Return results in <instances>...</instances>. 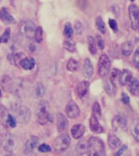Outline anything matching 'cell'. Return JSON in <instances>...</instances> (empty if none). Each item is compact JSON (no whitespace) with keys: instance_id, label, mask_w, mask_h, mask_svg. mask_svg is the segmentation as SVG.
Masks as SVG:
<instances>
[{"instance_id":"14","label":"cell","mask_w":139,"mask_h":156,"mask_svg":"<svg viewBox=\"0 0 139 156\" xmlns=\"http://www.w3.org/2000/svg\"><path fill=\"white\" fill-rule=\"evenodd\" d=\"M89 150V140H81L75 147L76 154L82 156L88 152Z\"/></svg>"},{"instance_id":"38","label":"cell","mask_w":139,"mask_h":156,"mask_svg":"<svg viewBox=\"0 0 139 156\" xmlns=\"http://www.w3.org/2000/svg\"><path fill=\"white\" fill-rule=\"evenodd\" d=\"M133 63L135 65L136 68L139 69V48L136 49L135 54H134V57H133Z\"/></svg>"},{"instance_id":"41","label":"cell","mask_w":139,"mask_h":156,"mask_svg":"<svg viewBox=\"0 0 139 156\" xmlns=\"http://www.w3.org/2000/svg\"><path fill=\"white\" fill-rule=\"evenodd\" d=\"M74 30H75V33L78 34V35H81V34L83 33V24H82V22H80V21H76L75 25H74Z\"/></svg>"},{"instance_id":"30","label":"cell","mask_w":139,"mask_h":156,"mask_svg":"<svg viewBox=\"0 0 139 156\" xmlns=\"http://www.w3.org/2000/svg\"><path fill=\"white\" fill-rule=\"evenodd\" d=\"M67 69H68L69 71H76L78 69V63L76 60L74 59H69L68 62H67Z\"/></svg>"},{"instance_id":"40","label":"cell","mask_w":139,"mask_h":156,"mask_svg":"<svg viewBox=\"0 0 139 156\" xmlns=\"http://www.w3.org/2000/svg\"><path fill=\"white\" fill-rule=\"evenodd\" d=\"M8 110H6V108L3 106V105L0 104V119H5V117H8Z\"/></svg>"},{"instance_id":"31","label":"cell","mask_w":139,"mask_h":156,"mask_svg":"<svg viewBox=\"0 0 139 156\" xmlns=\"http://www.w3.org/2000/svg\"><path fill=\"white\" fill-rule=\"evenodd\" d=\"M46 92V89H45V86L43 85V83H38L37 87H36V94H37L38 98H43Z\"/></svg>"},{"instance_id":"17","label":"cell","mask_w":139,"mask_h":156,"mask_svg":"<svg viewBox=\"0 0 139 156\" xmlns=\"http://www.w3.org/2000/svg\"><path fill=\"white\" fill-rule=\"evenodd\" d=\"M89 124H90L91 131L94 132V133H103V132H104V128L100 126V124L98 123V121H97V117L94 116V115H92V116L90 117Z\"/></svg>"},{"instance_id":"20","label":"cell","mask_w":139,"mask_h":156,"mask_svg":"<svg viewBox=\"0 0 139 156\" xmlns=\"http://www.w3.org/2000/svg\"><path fill=\"white\" fill-rule=\"evenodd\" d=\"M89 89V82L88 81H82L81 83H78V87H76V93L80 98H84L88 92Z\"/></svg>"},{"instance_id":"26","label":"cell","mask_w":139,"mask_h":156,"mask_svg":"<svg viewBox=\"0 0 139 156\" xmlns=\"http://www.w3.org/2000/svg\"><path fill=\"white\" fill-rule=\"evenodd\" d=\"M129 91H130L131 94H133V95L139 94V81L137 79H133V80L131 81V83L129 84Z\"/></svg>"},{"instance_id":"45","label":"cell","mask_w":139,"mask_h":156,"mask_svg":"<svg viewBox=\"0 0 139 156\" xmlns=\"http://www.w3.org/2000/svg\"><path fill=\"white\" fill-rule=\"evenodd\" d=\"M119 73H120V71L118 70V69H113V70L111 71V78L112 79H115V78H117V76H119Z\"/></svg>"},{"instance_id":"10","label":"cell","mask_w":139,"mask_h":156,"mask_svg":"<svg viewBox=\"0 0 139 156\" xmlns=\"http://www.w3.org/2000/svg\"><path fill=\"white\" fill-rule=\"evenodd\" d=\"M16 145V137L13 134H8L5 135V137L3 138V141H2V146H3V149L6 151V152H12L13 151L14 147Z\"/></svg>"},{"instance_id":"34","label":"cell","mask_w":139,"mask_h":156,"mask_svg":"<svg viewBox=\"0 0 139 156\" xmlns=\"http://www.w3.org/2000/svg\"><path fill=\"white\" fill-rule=\"evenodd\" d=\"M64 35H65L66 38H68V39H70V38L72 37L73 30H72V26H71L70 23H67L65 25V27H64Z\"/></svg>"},{"instance_id":"51","label":"cell","mask_w":139,"mask_h":156,"mask_svg":"<svg viewBox=\"0 0 139 156\" xmlns=\"http://www.w3.org/2000/svg\"><path fill=\"white\" fill-rule=\"evenodd\" d=\"M131 1H134V0H131Z\"/></svg>"},{"instance_id":"24","label":"cell","mask_w":139,"mask_h":156,"mask_svg":"<svg viewBox=\"0 0 139 156\" xmlns=\"http://www.w3.org/2000/svg\"><path fill=\"white\" fill-rule=\"evenodd\" d=\"M93 74V65L89 59H85L84 61V76L87 79H91Z\"/></svg>"},{"instance_id":"2","label":"cell","mask_w":139,"mask_h":156,"mask_svg":"<svg viewBox=\"0 0 139 156\" xmlns=\"http://www.w3.org/2000/svg\"><path fill=\"white\" fill-rule=\"evenodd\" d=\"M47 103L41 102L38 108V122L41 125H45L52 122V115L47 111Z\"/></svg>"},{"instance_id":"15","label":"cell","mask_w":139,"mask_h":156,"mask_svg":"<svg viewBox=\"0 0 139 156\" xmlns=\"http://www.w3.org/2000/svg\"><path fill=\"white\" fill-rule=\"evenodd\" d=\"M67 126H68V122H67V119L64 114L62 113H57V130L60 132H63L67 129Z\"/></svg>"},{"instance_id":"23","label":"cell","mask_w":139,"mask_h":156,"mask_svg":"<svg viewBox=\"0 0 139 156\" xmlns=\"http://www.w3.org/2000/svg\"><path fill=\"white\" fill-rule=\"evenodd\" d=\"M131 134L134 140L139 143V119H135L131 123Z\"/></svg>"},{"instance_id":"44","label":"cell","mask_w":139,"mask_h":156,"mask_svg":"<svg viewBox=\"0 0 139 156\" xmlns=\"http://www.w3.org/2000/svg\"><path fill=\"white\" fill-rule=\"evenodd\" d=\"M121 102L126 105H128L130 103V98L127 95V93H123V95H121Z\"/></svg>"},{"instance_id":"36","label":"cell","mask_w":139,"mask_h":156,"mask_svg":"<svg viewBox=\"0 0 139 156\" xmlns=\"http://www.w3.org/2000/svg\"><path fill=\"white\" fill-rule=\"evenodd\" d=\"M95 41L97 42V47L99 49H104L105 48V41L104 39H103V37L100 35H96V37H95Z\"/></svg>"},{"instance_id":"46","label":"cell","mask_w":139,"mask_h":156,"mask_svg":"<svg viewBox=\"0 0 139 156\" xmlns=\"http://www.w3.org/2000/svg\"><path fill=\"white\" fill-rule=\"evenodd\" d=\"M113 9H117V5H115V4H114ZM116 16H119V11H118V9H116Z\"/></svg>"},{"instance_id":"21","label":"cell","mask_w":139,"mask_h":156,"mask_svg":"<svg viewBox=\"0 0 139 156\" xmlns=\"http://www.w3.org/2000/svg\"><path fill=\"white\" fill-rule=\"evenodd\" d=\"M13 85H14V81L12 78H9V76H4L1 79V86L5 91L8 92H13Z\"/></svg>"},{"instance_id":"22","label":"cell","mask_w":139,"mask_h":156,"mask_svg":"<svg viewBox=\"0 0 139 156\" xmlns=\"http://www.w3.org/2000/svg\"><path fill=\"white\" fill-rule=\"evenodd\" d=\"M120 145H121L120 140H119L115 134H112V133L109 134V136H108V146H109L110 149L115 150V149L120 147Z\"/></svg>"},{"instance_id":"49","label":"cell","mask_w":139,"mask_h":156,"mask_svg":"<svg viewBox=\"0 0 139 156\" xmlns=\"http://www.w3.org/2000/svg\"><path fill=\"white\" fill-rule=\"evenodd\" d=\"M27 156H36V154H33V153H32V154H30H30H28Z\"/></svg>"},{"instance_id":"3","label":"cell","mask_w":139,"mask_h":156,"mask_svg":"<svg viewBox=\"0 0 139 156\" xmlns=\"http://www.w3.org/2000/svg\"><path fill=\"white\" fill-rule=\"evenodd\" d=\"M36 28L37 27H36L35 23L30 20H23L19 24V30H20V33L24 37L28 38V39H32L33 36H35Z\"/></svg>"},{"instance_id":"13","label":"cell","mask_w":139,"mask_h":156,"mask_svg":"<svg viewBox=\"0 0 139 156\" xmlns=\"http://www.w3.org/2000/svg\"><path fill=\"white\" fill-rule=\"evenodd\" d=\"M0 19L4 23H6V24H14V23H16L15 18L9 14V9L6 8H2L0 9Z\"/></svg>"},{"instance_id":"25","label":"cell","mask_w":139,"mask_h":156,"mask_svg":"<svg viewBox=\"0 0 139 156\" xmlns=\"http://www.w3.org/2000/svg\"><path fill=\"white\" fill-rule=\"evenodd\" d=\"M120 49H121V52H123V55L124 57H129L132 54L133 49H134L133 43L130 42V41H127V42L123 43Z\"/></svg>"},{"instance_id":"29","label":"cell","mask_w":139,"mask_h":156,"mask_svg":"<svg viewBox=\"0 0 139 156\" xmlns=\"http://www.w3.org/2000/svg\"><path fill=\"white\" fill-rule=\"evenodd\" d=\"M63 46L67 51L69 52H74L76 50V47H75V43L71 40H65L63 43Z\"/></svg>"},{"instance_id":"4","label":"cell","mask_w":139,"mask_h":156,"mask_svg":"<svg viewBox=\"0 0 139 156\" xmlns=\"http://www.w3.org/2000/svg\"><path fill=\"white\" fill-rule=\"evenodd\" d=\"M111 68V60L107 55H102L98 60V76L100 78L106 76Z\"/></svg>"},{"instance_id":"39","label":"cell","mask_w":139,"mask_h":156,"mask_svg":"<svg viewBox=\"0 0 139 156\" xmlns=\"http://www.w3.org/2000/svg\"><path fill=\"white\" fill-rule=\"evenodd\" d=\"M38 149H39V151L42 153H47V152H50V151H51V148H50L48 145H46V144H42V145H40Z\"/></svg>"},{"instance_id":"1","label":"cell","mask_w":139,"mask_h":156,"mask_svg":"<svg viewBox=\"0 0 139 156\" xmlns=\"http://www.w3.org/2000/svg\"><path fill=\"white\" fill-rule=\"evenodd\" d=\"M89 156H106L105 145L102 140L91 137L89 140Z\"/></svg>"},{"instance_id":"37","label":"cell","mask_w":139,"mask_h":156,"mask_svg":"<svg viewBox=\"0 0 139 156\" xmlns=\"http://www.w3.org/2000/svg\"><path fill=\"white\" fill-rule=\"evenodd\" d=\"M6 123H8V125H9V127H11V128H15L16 125H17L16 119H14V116L12 114L8 115V117H6Z\"/></svg>"},{"instance_id":"16","label":"cell","mask_w":139,"mask_h":156,"mask_svg":"<svg viewBox=\"0 0 139 156\" xmlns=\"http://www.w3.org/2000/svg\"><path fill=\"white\" fill-rule=\"evenodd\" d=\"M84 133H85V127H84V125L78 124V125H74L72 128H71V135L75 140H80L84 135Z\"/></svg>"},{"instance_id":"35","label":"cell","mask_w":139,"mask_h":156,"mask_svg":"<svg viewBox=\"0 0 139 156\" xmlns=\"http://www.w3.org/2000/svg\"><path fill=\"white\" fill-rule=\"evenodd\" d=\"M92 110H93V115L96 116L97 119H99V117L102 116V110H100V106L97 102H95L94 104H93Z\"/></svg>"},{"instance_id":"42","label":"cell","mask_w":139,"mask_h":156,"mask_svg":"<svg viewBox=\"0 0 139 156\" xmlns=\"http://www.w3.org/2000/svg\"><path fill=\"white\" fill-rule=\"evenodd\" d=\"M109 25L115 33H117V30H118V26H117L116 21L113 20V19H110V20H109Z\"/></svg>"},{"instance_id":"8","label":"cell","mask_w":139,"mask_h":156,"mask_svg":"<svg viewBox=\"0 0 139 156\" xmlns=\"http://www.w3.org/2000/svg\"><path fill=\"white\" fill-rule=\"evenodd\" d=\"M66 115L71 119H74L80 115V108L75 102L70 101L66 106Z\"/></svg>"},{"instance_id":"5","label":"cell","mask_w":139,"mask_h":156,"mask_svg":"<svg viewBox=\"0 0 139 156\" xmlns=\"http://www.w3.org/2000/svg\"><path fill=\"white\" fill-rule=\"evenodd\" d=\"M69 145H70V137L66 133L59 135L56 138V140L54 141V148L56 149V151H57V152L65 151L69 147Z\"/></svg>"},{"instance_id":"11","label":"cell","mask_w":139,"mask_h":156,"mask_svg":"<svg viewBox=\"0 0 139 156\" xmlns=\"http://www.w3.org/2000/svg\"><path fill=\"white\" fill-rule=\"evenodd\" d=\"M118 80H119V83L120 85L123 86H126V85H129L131 83V81L133 80V74L130 70L128 69H124V70L120 71L118 76Z\"/></svg>"},{"instance_id":"19","label":"cell","mask_w":139,"mask_h":156,"mask_svg":"<svg viewBox=\"0 0 139 156\" xmlns=\"http://www.w3.org/2000/svg\"><path fill=\"white\" fill-rule=\"evenodd\" d=\"M104 87H105V91H106L110 97H113V95H115V93H116V86H115V84L113 83L112 79H110V78L106 79Z\"/></svg>"},{"instance_id":"6","label":"cell","mask_w":139,"mask_h":156,"mask_svg":"<svg viewBox=\"0 0 139 156\" xmlns=\"http://www.w3.org/2000/svg\"><path fill=\"white\" fill-rule=\"evenodd\" d=\"M129 17H130L131 25L134 30H137L139 27V9L135 4L129 6Z\"/></svg>"},{"instance_id":"48","label":"cell","mask_w":139,"mask_h":156,"mask_svg":"<svg viewBox=\"0 0 139 156\" xmlns=\"http://www.w3.org/2000/svg\"><path fill=\"white\" fill-rule=\"evenodd\" d=\"M123 156H131V154H130V153H123Z\"/></svg>"},{"instance_id":"12","label":"cell","mask_w":139,"mask_h":156,"mask_svg":"<svg viewBox=\"0 0 139 156\" xmlns=\"http://www.w3.org/2000/svg\"><path fill=\"white\" fill-rule=\"evenodd\" d=\"M38 144H39V138L37 136H30L27 140V141L24 145V153L25 154H30V152H33V150L35 148H37Z\"/></svg>"},{"instance_id":"47","label":"cell","mask_w":139,"mask_h":156,"mask_svg":"<svg viewBox=\"0 0 139 156\" xmlns=\"http://www.w3.org/2000/svg\"><path fill=\"white\" fill-rule=\"evenodd\" d=\"M4 156H15V154H13L12 152H8V154L4 155Z\"/></svg>"},{"instance_id":"43","label":"cell","mask_w":139,"mask_h":156,"mask_svg":"<svg viewBox=\"0 0 139 156\" xmlns=\"http://www.w3.org/2000/svg\"><path fill=\"white\" fill-rule=\"evenodd\" d=\"M127 149H128V147H127L126 145H124V146H123V147H121L120 149H119L118 151H117L116 153H115V154H114V156H123V153H124V152H126V151H127Z\"/></svg>"},{"instance_id":"27","label":"cell","mask_w":139,"mask_h":156,"mask_svg":"<svg viewBox=\"0 0 139 156\" xmlns=\"http://www.w3.org/2000/svg\"><path fill=\"white\" fill-rule=\"evenodd\" d=\"M87 39H88L87 41H88V48H89V51L92 55H96L97 45H96V41H95V39L92 37V36H89Z\"/></svg>"},{"instance_id":"50","label":"cell","mask_w":139,"mask_h":156,"mask_svg":"<svg viewBox=\"0 0 139 156\" xmlns=\"http://www.w3.org/2000/svg\"><path fill=\"white\" fill-rule=\"evenodd\" d=\"M1 94H2V92H1V89H0V97H1Z\"/></svg>"},{"instance_id":"7","label":"cell","mask_w":139,"mask_h":156,"mask_svg":"<svg viewBox=\"0 0 139 156\" xmlns=\"http://www.w3.org/2000/svg\"><path fill=\"white\" fill-rule=\"evenodd\" d=\"M32 113L26 106H20L17 110V121L21 124H26L30 122Z\"/></svg>"},{"instance_id":"32","label":"cell","mask_w":139,"mask_h":156,"mask_svg":"<svg viewBox=\"0 0 139 156\" xmlns=\"http://www.w3.org/2000/svg\"><path fill=\"white\" fill-rule=\"evenodd\" d=\"M33 37H35V39H36V41H37V42H39V43L42 42V40H43V30H42L41 26H39V27L36 28L35 36H33Z\"/></svg>"},{"instance_id":"28","label":"cell","mask_w":139,"mask_h":156,"mask_svg":"<svg viewBox=\"0 0 139 156\" xmlns=\"http://www.w3.org/2000/svg\"><path fill=\"white\" fill-rule=\"evenodd\" d=\"M95 25H96L97 30H99L102 34H106L107 30H106V25H105V22L103 21L102 17L98 16L96 19H95Z\"/></svg>"},{"instance_id":"33","label":"cell","mask_w":139,"mask_h":156,"mask_svg":"<svg viewBox=\"0 0 139 156\" xmlns=\"http://www.w3.org/2000/svg\"><path fill=\"white\" fill-rule=\"evenodd\" d=\"M9 37H11V30L6 28L4 33L0 36V43H6L9 40Z\"/></svg>"},{"instance_id":"52","label":"cell","mask_w":139,"mask_h":156,"mask_svg":"<svg viewBox=\"0 0 139 156\" xmlns=\"http://www.w3.org/2000/svg\"><path fill=\"white\" fill-rule=\"evenodd\" d=\"M138 30H139V27H138Z\"/></svg>"},{"instance_id":"18","label":"cell","mask_w":139,"mask_h":156,"mask_svg":"<svg viewBox=\"0 0 139 156\" xmlns=\"http://www.w3.org/2000/svg\"><path fill=\"white\" fill-rule=\"evenodd\" d=\"M35 65H36V61L32 57L23 58L20 61V66L23 69H25V70H32L33 67H35Z\"/></svg>"},{"instance_id":"9","label":"cell","mask_w":139,"mask_h":156,"mask_svg":"<svg viewBox=\"0 0 139 156\" xmlns=\"http://www.w3.org/2000/svg\"><path fill=\"white\" fill-rule=\"evenodd\" d=\"M112 127L114 130H124L127 127V119L121 114L115 115L112 119Z\"/></svg>"}]
</instances>
